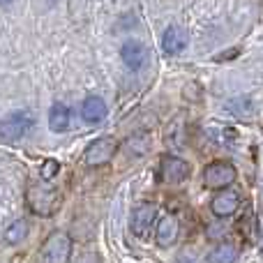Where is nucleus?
Returning <instances> with one entry per match:
<instances>
[{
  "label": "nucleus",
  "mask_w": 263,
  "mask_h": 263,
  "mask_svg": "<svg viewBox=\"0 0 263 263\" xmlns=\"http://www.w3.org/2000/svg\"><path fill=\"white\" fill-rule=\"evenodd\" d=\"M72 259V238L65 231H53L44 240L40 252L42 263H69Z\"/></svg>",
  "instance_id": "f257e3e1"
},
{
  "label": "nucleus",
  "mask_w": 263,
  "mask_h": 263,
  "mask_svg": "<svg viewBox=\"0 0 263 263\" xmlns=\"http://www.w3.org/2000/svg\"><path fill=\"white\" fill-rule=\"evenodd\" d=\"M35 125V116L30 111H16V114H9L7 118L0 125V134H3L5 143H14V141L23 139V136L30 132V127Z\"/></svg>",
  "instance_id": "f03ea898"
},
{
  "label": "nucleus",
  "mask_w": 263,
  "mask_h": 263,
  "mask_svg": "<svg viewBox=\"0 0 263 263\" xmlns=\"http://www.w3.org/2000/svg\"><path fill=\"white\" fill-rule=\"evenodd\" d=\"M116 153H118V141L114 136H100L86 148L83 164L86 166H102V164H109Z\"/></svg>",
  "instance_id": "7ed1b4c3"
},
{
  "label": "nucleus",
  "mask_w": 263,
  "mask_h": 263,
  "mask_svg": "<svg viewBox=\"0 0 263 263\" xmlns=\"http://www.w3.org/2000/svg\"><path fill=\"white\" fill-rule=\"evenodd\" d=\"M236 168L229 162H210L203 171V182L208 190H231V185L236 182Z\"/></svg>",
  "instance_id": "20e7f679"
},
{
  "label": "nucleus",
  "mask_w": 263,
  "mask_h": 263,
  "mask_svg": "<svg viewBox=\"0 0 263 263\" xmlns=\"http://www.w3.org/2000/svg\"><path fill=\"white\" fill-rule=\"evenodd\" d=\"M155 222H159L157 208H155L153 203H143V205H139V208H134V213H132L129 229L136 238H148V233L153 231Z\"/></svg>",
  "instance_id": "39448f33"
},
{
  "label": "nucleus",
  "mask_w": 263,
  "mask_h": 263,
  "mask_svg": "<svg viewBox=\"0 0 263 263\" xmlns=\"http://www.w3.org/2000/svg\"><path fill=\"white\" fill-rule=\"evenodd\" d=\"M28 205L35 215H53V210L58 208V194L53 190L46 187H30L28 190Z\"/></svg>",
  "instance_id": "423d86ee"
},
{
  "label": "nucleus",
  "mask_w": 263,
  "mask_h": 263,
  "mask_svg": "<svg viewBox=\"0 0 263 263\" xmlns=\"http://www.w3.org/2000/svg\"><path fill=\"white\" fill-rule=\"evenodd\" d=\"M159 173H162V180L168 182V185H178V182L187 180L192 173L190 164L185 159L176 157V155H166L162 157V166H159Z\"/></svg>",
  "instance_id": "0eeeda50"
},
{
  "label": "nucleus",
  "mask_w": 263,
  "mask_h": 263,
  "mask_svg": "<svg viewBox=\"0 0 263 263\" xmlns=\"http://www.w3.org/2000/svg\"><path fill=\"white\" fill-rule=\"evenodd\" d=\"M238 208H240V194H238L236 190L217 192V194L213 196V201H210V210H213V215L219 219H227V217H231V215H236Z\"/></svg>",
  "instance_id": "6e6552de"
},
{
  "label": "nucleus",
  "mask_w": 263,
  "mask_h": 263,
  "mask_svg": "<svg viewBox=\"0 0 263 263\" xmlns=\"http://www.w3.org/2000/svg\"><path fill=\"white\" fill-rule=\"evenodd\" d=\"M180 236V222L173 215H162L155 229V240L159 247H171Z\"/></svg>",
  "instance_id": "1a4fd4ad"
},
{
  "label": "nucleus",
  "mask_w": 263,
  "mask_h": 263,
  "mask_svg": "<svg viewBox=\"0 0 263 263\" xmlns=\"http://www.w3.org/2000/svg\"><path fill=\"white\" fill-rule=\"evenodd\" d=\"M148 46H143L141 42L136 40H127L123 44V49H120V58H123V63L127 65L129 69H141L145 63H148Z\"/></svg>",
  "instance_id": "9d476101"
},
{
  "label": "nucleus",
  "mask_w": 263,
  "mask_h": 263,
  "mask_svg": "<svg viewBox=\"0 0 263 263\" xmlns=\"http://www.w3.org/2000/svg\"><path fill=\"white\" fill-rule=\"evenodd\" d=\"M187 46V32L180 26H168L162 32V51L166 55H178Z\"/></svg>",
  "instance_id": "9b49d317"
},
{
  "label": "nucleus",
  "mask_w": 263,
  "mask_h": 263,
  "mask_svg": "<svg viewBox=\"0 0 263 263\" xmlns=\"http://www.w3.org/2000/svg\"><path fill=\"white\" fill-rule=\"evenodd\" d=\"M106 114H109V109H106V102L102 100V97L90 95V97H86V100H83V104H81V118L86 120L88 125L102 123V120L106 118Z\"/></svg>",
  "instance_id": "f8f14e48"
},
{
  "label": "nucleus",
  "mask_w": 263,
  "mask_h": 263,
  "mask_svg": "<svg viewBox=\"0 0 263 263\" xmlns=\"http://www.w3.org/2000/svg\"><path fill=\"white\" fill-rule=\"evenodd\" d=\"M49 127H51V132H55V134H63V132H67L69 127H72V111H69V106L60 104V102L51 104Z\"/></svg>",
  "instance_id": "ddd939ff"
},
{
  "label": "nucleus",
  "mask_w": 263,
  "mask_h": 263,
  "mask_svg": "<svg viewBox=\"0 0 263 263\" xmlns=\"http://www.w3.org/2000/svg\"><path fill=\"white\" fill-rule=\"evenodd\" d=\"M236 259H238V250L231 242H219V245L213 247V250L208 252V256H205L208 263H236Z\"/></svg>",
  "instance_id": "4468645a"
},
{
  "label": "nucleus",
  "mask_w": 263,
  "mask_h": 263,
  "mask_svg": "<svg viewBox=\"0 0 263 263\" xmlns=\"http://www.w3.org/2000/svg\"><path fill=\"white\" fill-rule=\"evenodd\" d=\"M227 111L238 116V118H250V116L254 114V104H252V100L247 95H240V97H233V100L227 102Z\"/></svg>",
  "instance_id": "2eb2a0df"
},
{
  "label": "nucleus",
  "mask_w": 263,
  "mask_h": 263,
  "mask_svg": "<svg viewBox=\"0 0 263 263\" xmlns=\"http://www.w3.org/2000/svg\"><path fill=\"white\" fill-rule=\"evenodd\" d=\"M26 236H28V222L26 219H16V222H12L7 229H5L3 238L7 245H16V242H21Z\"/></svg>",
  "instance_id": "dca6fc26"
},
{
  "label": "nucleus",
  "mask_w": 263,
  "mask_h": 263,
  "mask_svg": "<svg viewBox=\"0 0 263 263\" xmlns=\"http://www.w3.org/2000/svg\"><path fill=\"white\" fill-rule=\"evenodd\" d=\"M58 171H60V164L55 159H44V164L40 168V176H42V180H53L58 176Z\"/></svg>",
  "instance_id": "f3484780"
},
{
  "label": "nucleus",
  "mask_w": 263,
  "mask_h": 263,
  "mask_svg": "<svg viewBox=\"0 0 263 263\" xmlns=\"http://www.w3.org/2000/svg\"><path fill=\"white\" fill-rule=\"evenodd\" d=\"M127 148L132 150L134 155H143V153H148V139H143V136H132V139L127 141Z\"/></svg>",
  "instance_id": "a211bd4d"
},
{
  "label": "nucleus",
  "mask_w": 263,
  "mask_h": 263,
  "mask_svg": "<svg viewBox=\"0 0 263 263\" xmlns=\"http://www.w3.org/2000/svg\"><path fill=\"white\" fill-rule=\"evenodd\" d=\"M74 263H102V256L97 252H81Z\"/></svg>",
  "instance_id": "6ab92c4d"
},
{
  "label": "nucleus",
  "mask_w": 263,
  "mask_h": 263,
  "mask_svg": "<svg viewBox=\"0 0 263 263\" xmlns=\"http://www.w3.org/2000/svg\"><path fill=\"white\" fill-rule=\"evenodd\" d=\"M217 233H224V224H217V227H208V238H217Z\"/></svg>",
  "instance_id": "aec40b11"
}]
</instances>
